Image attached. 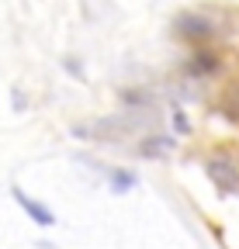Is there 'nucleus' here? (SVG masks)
<instances>
[{
  "instance_id": "nucleus-1",
  "label": "nucleus",
  "mask_w": 239,
  "mask_h": 249,
  "mask_svg": "<svg viewBox=\"0 0 239 249\" xmlns=\"http://www.w3.org/2000/svg\"><path fill=\"white\" fill-rule=\"evenodd\" d=\"M173 28H177V35L187 38V42H208V38L215 35V24L208 21L204 14H194V11L181 14V18L173 21Z\"/></svg>"
},
{
  "instance_id": "nucleus-2",
  "label": "nucleus",
  "mask_w": 239,
  "mask_h": 249,
  "mask_svg": "<svg viewBox=\"0 0 239 249\" xmlns=\"http://www.w3.org/2000/svg\"><path fill=\"white\" fill-rule=\"evenodd\" d=\"M11 197L24 208V214L28 218H32V222L35 225H42V229H52L55 225V211L49 208V204H42V201H35V197H28L24 191H21V187H14V191H11Z\"/></svg>"
},
{
  "instance_id": "nucleus-3",
  "label": "nucleus",
  "mask_w": 239,
  "mask_h": 249,
  "mask_svg": "<svg viewBox=\"0 0 239 249\" xmlns=\"http://www.w3.org/2000/svg\"><path fill=\"white\" fill-rule=\"evenodd\" d=\"M208 177H212V183L219 187L222 194H232V191H239V180H236V166L232 163H225V160H208Z\"/></svg>"
},
{
  "instance_id": "nucleus-4",
  "label": "nucleus",
  "mask_w": 239,
  "mask_h": 249,
  "mask_svg": "<svg viewBox=\"0 0 239 249\" xmlns=\"http://www.w3.org/2000/svg\"><path fill=\"white\" fill-rule=\"evenodd\" d=\"M187 70H191L194 76H208V73H215V70H219V52H212V49H198V52H191Z\"/></svg>"
},
{
  "instance_id": "nucleus-5",
  "label": "nucleus",
  "mask_w": 239,
  "mask_h": 249,
  "mask_svg": "<svg viewBox=\"0 0 239 249\" xmlns=\"http://www.w3.org/2000/svg\"><path fill=\"white\" fill-rule=\"evenodd\" d=\"M108 183H111V194H129L132 187L139 183V177L132 170H111L108 173Z\"/></svg>"
},
{
  "instance_id": "nucleus-6",
  "label": "nucleus",
  "mask_w": 239,
  "mask_h": 249,
  "mask_svg": "<svg viewBox=\"0 0 239 249\" xmlns=\"http://www.w3.org/2000/svg\"><path fill=\"white\" fill-rule=\"evenodd\" d=\"M170 145H173V139H166V135H156L153 142H142V156H163Z\"/></svg>"
},
{
  "instance_id": "nucleus-7",
  "label": "nucleus",
  "mask_w": 239,
  "mask_h": 249,
  "mask_svg": "<svg viewBox=\"0 0 239 249\" xmlns=\"http://www.w3.org/2000/svg\"><path fill=\"white\" fill-rule=\"evenodd\" d=\"M173 128H177V132H191V121H187L184 111H173Z\"/></svg>"
}]
</instances>
